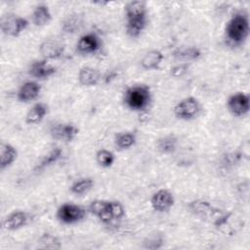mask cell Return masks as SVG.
Returning a JSON list of instances; mask_svg holds the SVG:
<instances>
[{"mask_svg":"<svg viewBox=\"0 0 250 250\" xmlns=\"http://www.w3.org/2000/svg\"><path fill=\"white\" fill-rule=\"evenodd\" d=\"M126 32L132 38L141 35L146 25V5L141 0L130 1L125 5Z\"/></svg>","mask_w":250,"mask_h":250,"instance_id":"obj_1","label":"cell"},{"mask_svg":"<svg viewBox=\"0 0 250 250\" xmlns=\"http://www.w3.org/2000/svg\"><path fill=\"white\" fill-rule=\"evenodd\" d=\"M249 35V19L245 13H235L227 22L225 36L230 46H240Z\"/></svg>","mask_w":250,"mask_h":250,"instance_id":"obj_2","label":"cell"},{"mask_svg":"<svg viewBox=\"0 0 250 250\" xmlns=\"http://www.w3.org/2000/svg\"><path fill=\"white\" fill-rule=\"evenodd\" d=\"M123 102L131 110H146L151 102V92L149 87L145 84H137L128 87L124 92Z\"/></svg>","mask_w":250,"mask_h":250,"instance_id":"obj_3","label":"cell"},{"mask_svg":"<svg viewBox=\"0 0 250 250\" xmlns=\"http://www.w3.org/2000/svg\"><path fill=\"white\" fill-rule=\"evenodd\" d=\"M86 210L74 203H63L57 210V219L65 225H72L84 219Z\"/></svg>","mask_w":250,"mask_h":250,"instance_id":"obj_4","label":"cell"},{"mask_svg":"<svg viewBox=\"0 0 250 250\" xmlns=\"http://www.w3.org/2000/svg\"><path fill=\"white\" fill-rule=\"evenodd\" d=\"M200 110V104L194 97H187L181 100L174 107V114L181 120L195 118Z\"/></svg>","mask_w":250,"mask_h":250,"instance_id":"obj_5","label":"cell"},{"mask_svg":"<svg viewBox=\"0 0 250 250\" xmlns=\"http://www.w3.org/2000/svg\"><path fill=\"white\" fill-rule=\"evenodd\" d=\"M28 26V21L25 18L15 14H9L2 19L1 29L4 34L12 37L19 36Z\"/></svg>","mask_w":250,"mask_h":250,"instance_id":"obj_6","label":"cell"},{"mask_svg":"<svg viewBox=\"0 0 250 250\" xmlns=\"http://www.w3.org/2000/svg\"><path fill=\"white\" fill-rule=\"evenodd\" d=\"M227 107L229 111L236 117L245 116L250 109L249 96L243 92L232 94L227 101Z\"/></svg>","mask_w":250,"mask_h":250,"instance_id":"obj_7","label":"cell"},{"mask_svg":"<svg viewBox=\"0 0 250 250\" xmlns=\"http://www.w3.org/2000/svg\"><path fill=\"white\" fill-rule=\"evenodd\" d=\"M102 47L101 38L93 32L82 35L76 43V52L82 56L94 55L100 51Z\"/></svg>","mask_w":250,"mask_h":250,"instance_id":"obj_8","label":"cell"},{"mask_svg":"<svg viewBox=\"0 0 250 250\" xmlns=\"http://www.w3.org/2000/svg\"><path fill=\"white\" fill-rule=\"evenodd\" d=\"M89 210L104 224H110L115 220L112 212V200L96 199L90 203Z\"/></svg>","mask_w":250,"mask_h":250,"instance_id":"obj_9","label":"cell"},{"mask_svg":"<svg viewBox=\"0 0 250 250\" xmlns=\"http://www.w3.org/2000/svg\"><path fill=\"white\" fill-rule=\"evenodd\" d=\"M175 198L171 191L166 188H160L155 191L150 199L151 207L156 212H167L174 205Z\"/></svg>","mask_w":250,"mask_h":250,"instance_id":"obj_10","label":"cell"},{"mask_svg":"<svg viewBox=\"0 0 250 250\" xmlns=\"http://www.w3.org/2000/svg\"><path fill=\"white\" fill-rule=\"evenodd\" d=\"M78 128L70 123H56L50 128L51 136L59 141L69 143L78 135Z\"/></svg>","mask_w":250,"mask_h":250,"instance_id":"obj_11","label":"cell"},{"mask_svg":"<svg viewBox=\"0 0 250 250\" xmlns=\"http://www.w3.org/2000/svg\"><path fill=\"white\" fill-rule=\"evenodd\" d=\"M39 52L45 60L60 59L64 52V45L56 39H48L41 43Z\"/></svg>","mask_w":250,"mask_h":250,"instance_id":"obj_12","label":"cell"},{"mask_svg":"<svg viewBox=\"0 0 250 250\" xmlns=\"http://www.w3.org/2000/svg\"><path fill=\"white\" fill-rule=\"evenodd\" d=\"M29 75L38 80L48 79L56 73V67L48 62L47 60H37L34 61L28 69Z\"/></svg>","mask_w":250,"mask_h":250,"instance_id":"obj_13","label":"cell"},{"mask_svg":"<svg viewBox=\"0 0 250 250\" xmlns=\"http://www.w3.org/2000/svg\"><path fill=\"white\" fill-rule=\"evenodd\" d=\"M41 92V86L36 81H26L24 82L18 91V100L21 103H28L34 101Z\"/></svg>","mask_w":250,"mask_h":250,"instance_id":"obj_14","label":"cell"},{"mask_svg":"<svg viewBox=\"0 0 250 250\" xmlns=\"http://www.w3.org/2000/svg\"><path fill=\"white\" fill-rule=\"evenodd\" d=\"M28 222V215L26 212L17 210L11 212L3 221V228L7 230H17L24 227Z\"/></svg>","mask_w":250,"mask_h":250,"instance_id":"obj_15","label":"cell"},{"mask_svg":"<svg viewBox=\"0 0 250 250\" xmlns=\"http://www.w3.org/2000/svg\"><path fill=\"white\" fill-rule=\"evenodd\" d=\"M164 56L161 51L153 49L146 52L141 60V66L146 70H154L159 67Z\"/></svg>","mask_w":250,"mask_h":250,"instance_id":"obj_16","label":"cell"},{"mask_svg":"<svg viewBox=\"0 0 250 250\" xmlns=\"http://www.w3.org/2000/svg\"><path fill=\"white\" fill-rule=\"evenodd\" d=\"M48 113V105L44 103L34 104L25 115V122L29 125L40 123Z\"/></svg>","mask_w":250,"mask_h":250,"instance_id":"obj_17","label":"cell"},{"mask_svg":"<svg viewBox=\"0 0 250 250\" xmlns=\"http://www.w3.org/2000/svg\"><path fill=\"white\" fill-rule=\"evenodd\" d=\"M101 79L100 72L91 66H83L78 72V81L81 85L91 87L99 83Z\"/></svg>","mask_w":250,"mask_h":250,"instance_id":"obj_18","label":"cell"},{"mask_svg":"<svg viewBox=\"0 0 250 250\" xmlns=\"http://www.w3.org/2000/svg\"><path fill=\"white\" fill-rule=\"evenodd\" d=\"M18 151L11 144L1 143L0 146V169L4 170L11 166L17 159Z\"/></svg>","mask_w":250,"mask_h":250,"instance_id":"obj_19","label":"cell"},{"mask_svg":"<svg viewBox=\"0 0 250 250\" xmlns=\"http://www.w3.org/2000/svg\"><path fill=\"white\" fill-rule=\"evenodd\" d=\"M52 20V14L50 12L49 7L46 4H38L32 14H31V21L32 23L36 26H44L48 24Z\"/></svg>","mask_w":250,"mask_h":250,"instance_id":"obj_20","label":"cell"},{"mask_svg":"<svg viewBox=\"0 0 250 250\" xmlns=\"http://www.w3.org/2000/svg\"><path fill=\"white\" fill-rule=\"evenodd\" d=\"M189 209L193 214L201 218H209L215 213V210L212 207V205L209 202L201 199L190 202Z\"/></svg>","mask_w":250,"mask_h":250,"instance_id":"obj_21","label":"cell"},{"mask_svg":"<svg viewBox=\"0 0 250 250\" xmlns=\"http://www.w3.org/2000/svg\"><path fill=\"white\" fill-rule=\"evenodd\" d=\"M177 144V138L173 135H168L160 138L156 142V147L157 150L163 154H171L176 150Z\"/></svg>","mask_w":250,"mask_h":250,"instance_id":"obj_22","label":"cell"},{"mask_svg":"<svg viewBox=\"0 0 250 250\" xmlns=\"http://www.w3.org/2000/svg\"><path fill=\"white\" fill-rule=\"evenodd\" d=\"M136 135L132 132H121L115 136L114 144L119 149H128L136 144Z\"/></svg>","mask_w":250,"mask_h":250,"instance_id":"obj_23","label":"cell"},{"mask_svg":"<svg viewBox=\"0 0 250 250\" xmlns=\"http://www.w3.org/2000/svg\"><path fill=\"white\" fill-rule=\"evenodd\" d=\"M94 186V181L92 178L89 177H85V178H81L76 180L71 186H70V191L73 194L76 195H82L87 193L89 190L92 189Z\"/></svg>","mask_w":250,"mask_h":250,"instance_id":"obj_24","label":"cell"},{"mask_svg":"<svg viewBox=\"0 0 250 250\" xmlns=\"http://www.w3.org/2000/svg\"><path fill=\"white\" fill-rule=\"evenodd\" d=\"M62 151L60 147L53 148L51 151H49V153L47 155H45V157L41 160V162L36 166L35 170L41 171V170H44L45 168L55 164L62 157Z\"/></svg>","mask_w":250,"mask_h":250,"instance_id":"obj_25","label":"cell"},{"mask_svg":"<svg viewBox=\"0 0 250 250\" xmlns=\"http://www.w3.org/2000/svg\"><path fill=\"white\" fill-rule=\"evenodd\" d=\"M96 160L100 166L104 168H108L113 164L115 157L110 150L105 148H101L96 153Z\"/></svg>","mask_w":250,"mask_h":250,"instance_id":"obj_26","label":"cell"},{"mask_svg":"<svg viewBox=\"0 0 250 250\" xmlns=\"http://www.w3.org/2000/svg\"><path fill=\"white\" fill-rule=\"evenodd\" d=\"M200 56H201L200 50L195 47H190V48L179 51L178 53L175 54L176 58L184 61H194V60H197Z\"/></svg>","mask_w":250,"mask_h":250,"instance_id":"obj_27","label":"cell"},{"mask_svg":"<svg viewBox=\"0 0 250 250\" xmlns=\"http://www.w3.org/2000/svg\"><path fill=\"white\" fill-rule=\"evenodd\" d=\"M40 244L43 245L44 248H61V244L58 238L50 233H44L38 240Z\"/></svg>","mask_w":250,"mask_h":250,"instance_id":"obj_28","label":"cell"},{"mask_svg":"<svg viewBox=\"0 0 250 250\" xmlns=\"http://www.w3.org/2000/svg\"><path fill=\"white\" fill-rule=\"evenodd\" d=\"M80 19L77 15H71L63 21V29L66 32H74L77 28H79Z\"/></svg>","mask_w":250,"mask_h":250,"instance_id":"obj_29","label":"cell"},{"mask_svg":"<svg viewBox=\"0 0 250 250\" xmlns=\"http://www.w3.org/2000/svg\"><path fill=\"white\" fill-rule=\"evenodd\" d=\"M159 244H163V239L160 238V237H156V236H153V237H150L148 238V242H145V248H148V249H158L160 248L161 246L158 245Z\"/></svg>","mask_w":250,"mask_h":250,"instance_id":"obj_30","label":"cell"},{"mask_svg":"<svg viewBox=\"0 0 250 250\" xmlns=\"http://www.w3.org/2000/svg\"><path fill=\"white\" fill-rule=\"evenodd\" d=\"M188 70V65L187 64H179L171 68V74L174 77H180L183 74H185Z\"/></svg>","mask_w":250,"mask_h":250,"instance_id":"obj_31","label":"cell"}]
</instances>
